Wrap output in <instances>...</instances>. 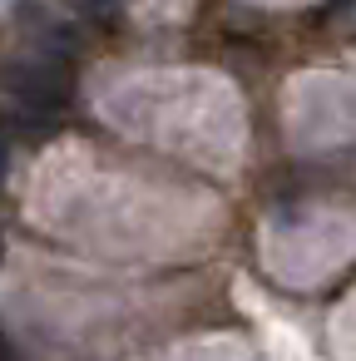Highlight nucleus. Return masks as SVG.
<instances>
[{"label":"nucleus","mask_w":356,"mask_h":361,"mask_svg":"<svg viewBox=\"0 0 356 361\" xmlns=\"http://www.w3.org/2000/svg\"><path fill=\"white\" fill-rule=\"evenodd\" d=\"M80 6H85V11H114L119 0H80Z\"/></svg>","instance_id":"nucleus-1"},{"label":"nucleus","mask_w":356,"mask_h":361,"mask_svg":"<svg viewBox=\"0 0 356 361\" xmlns=\"http://www.w3.org/2000/svg\"><path fill=\"white\" fill-rule=\"evenodd\" d=\"M0 356H6V341H0Z\"/></svg>","instance_id":"nucleus-3"},{"label":"nucleus","mask_w":356,"mask_h":361,"mask_svg":"<svg viewBox=\"0 0 356 361\" xmlns=\"http://www.w3.org/2000/svg\"><path fill=\"white\" fill-rule=\"evenodd\" d=\"M0 178H6V139H0Z\"/></svg>","instance_id":"nucleus-2"}]
</instances>
